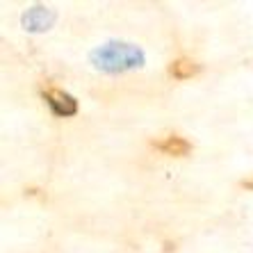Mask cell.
Segmentation results:
<instances>
[{
    "label": "cell",
    "mask_w": 253,
    "mask_h": 253,
    "mask_svg": "<svg viewBox=\"0 0 253 253\" xmlns=\"http://www.w3.org/2000/svg\"><path fill=\"white\" fill-rule=\"evenodd\" d=\"M91 64L105 73H121V71L139 69L144 66V53L141 48L124 42H110L91 50Z\"/></svg>",
    "instance_id": "cell-1"
},
{
    "label": "cell",
    "mask_w": 253,
    "mask_h": 253,
    "mask_svg": "<svg viewBox=\"0 0 253 253\" xmlns=\"http://www.w3.org/2000/svg\"><path fill=\"white\" fill-rule=\"evenodd\" d=\"M42 96L46 100V105L50 107V112L55 117H76L78 114V100L71 94H66L64 89H57L53 84L42 87Z\"/></svg>",
    "instance_id": "cell-2"
},
{
    "label": "cell",
    "mask_w": 253,
    "mask_h": 253,
    "mask_svg": "<svg viewBox=\"0 0 253 253\" xmlns=\"http://www.w3.org/2000/svg\"><path fill=\"white\" fill-rule=\"evenodd\" d=\"M55 18H57V14H55L53 9L37 5L23 14V25H25V30H30V32H46V30L53 28Z\"/></svg>",
    "instance_id": "cell-3"
},
{
    "label": "cell",
    "mask_w": 253,
    "mask_h": 253,
    "mask_svg": "<svg viewBox=\"0 0 253 253\" xmlns=\"http://www.w3.org/2000/svg\"><path fill=\"white\" fill-rule=\"evenodd\" d=\"M153 146L158 151H162L165 155H171V158H185L192 151V144L185 137H178V135L165 137L162 141H153Z\"/></svg>",
    "instance_id": "cell-4"
},
{
    "label": "cell",
    "mask_w": 253,
    "mask_h": 253,
    "mask_svg": "<svg viewBox=\"0 0 253 253\" xmlns=\"http://www.w3.org/2000/svg\"><path fill=\"white\" fill-rule=\"evenodd\" d=\"M201 73V64L192 62L187 57H178L173 59L169 64V76L176 78V80H189V78H194Z\"/></svg>",
    "instance_id": "cell-5"
},
{
    "label": "cell",
    "mask_w": 253,
    "mask_h": 253,
    "mask_svg": "<svg viewBox=\"0 0 253 253\" xmlns=\"http://www.w3.org/2000/svg\"><path fill=\"white\" fill-rule=\"evenodd\" d=\"M242 187H244V189H253V178H249V180H242Z\"/></svg>",
    "instance_id": "cell-6"
}]
</instances>
